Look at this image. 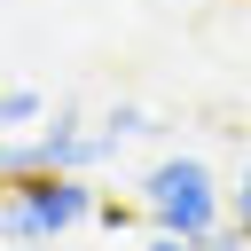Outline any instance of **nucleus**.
<instances>
[{
	"label": "nucleus",
	"mask_w": 251,
	"mask_h": 251,
	"mask_svg": "<svg viewBox=\"0 0 251 251\" xmlns=\"http://www.w3.org/2000/svg\"><path fill=\"white\" fill-rule=\"evenodd\" d=\"M133 204H141V220H149V227L188 235V243H204V235H220V227H227V188H220V173H212L204 157H188V149L157 157V165L133 180Z\"/></svg>",
	"instance_id": "f257e3e1"
},
{
	"label": "nucleus",
	"mask_w": 251,
	"mask_h": 251,
	"mask_svg": "<svg viewBox=\"0 0 251 251\" xmlns=\"http://www.w3.org/2000/svg\"><path fill=\"white\" fill-rule=\"evenodd\" d=\"M102 212V188L86 173H24L0 180V235L8 243H63Z\"/></svg>",
	"instance_id": "f03ea898"
},
{
	"label": "nucleus",
	"mask_w": 251,
	"mask_h": 251,
	"mask_svg": "<svg viewBox=\"0 0 251 251\" xmlns=\"http://www.w3.org/2000/svg\"><path fill=\"white\" fill-rule=\"evenodd\" d=\"M31 126H47V102L31 86H0V133H31Z\"/></svg>",
	"instance_id": "7ed1b4c3"
},
{
	"label": "nucleus",
	"mask_w": 251,
	"mask_h": 251,
	"mask_svg": "<svg viewBox=\"0 0 251 251\" xmlns=\"http://www.w3.org/2000/svg\"><path fill=\"white\" fill-rule=\"evenodd\" d=\"M94 126L110 133V149H118V141H141V133H157V118H149L141 102H110V110H102Z\"/></svg>",
	"instance_id": "20e7f679"
},
{
	"label": "nucleus",
	"mask_w": 251,
	"mask_h": 251,
	"mask_svg": "<svg viewBox=\"0 0 251 251\" xmlns=\"http://www.w3.org/2000/svg\"><path fill=\"white\" fill-rule=\"evenodd\" d=\"M227 220H235V227L251 235V157H243V180L227 188Z\"/></svg>",
	"instance_id": "39448f33"
},
{
	"label": "nucleus",
	"mask_w": 251,
	"mask_h": 251,
	"mask_svg": "<svg viewBox=\"0 0 251 251\" xmlns=\"http://www.w3.org/2000/svg\"><path fill=\"white\" fill-rule=\"evenodd\" d=\"M141 251H204V243H188V235H165V227H149V235H141Z\"/></svg>",
	"instance_id": "423d86ee"
},
{
	"label": "nucleus",
	"mask_w": 251,
	"mask_h": 251,
	"mask_svg": "<svg viewBox=\"0 0 251 251\" xmlns=\"http://www.w3.org/2000/svg\"><path fill=\"white\" fill-rule=\"evenodd\" d=\"M204 251H251V235H243V227H235V220H227V227H220V235H204Z\"/></svg>",
	"instance_id": "0eeeda50"
},
{
	"label": "nucleus",
	"mask_w": 251,
	"mask_h": 251,
	"mask_svg": "<svg viewBox=\"0 0 251 251\" xmlns=\"http://www.w3.org/2000/svg\"><path fill=\"white\" fill-rule=\"evenodd\" d=\"M8 251H47V243H8Z\"/></svg>",
	"instance_id": "6e6552de"
}]
</instances>
